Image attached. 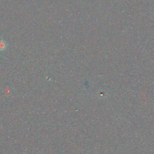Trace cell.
Here are the masks:
<instances>
[{
  "label": "cell",
  "mask_w": 154,
  "mask_h": 154,
  "mask_svg": "<svg viewBox=\"0 0 154 154\" xmlns=\"http://www.w3.org/2000/svg\"><path fill=\"white\" fill-rule=\"evenodd\" d=\"M6 48V43L4 40H0V49L4 50Z\"/></svg>",
  "instance_id": "6da1fadb"
}]
</instances>
